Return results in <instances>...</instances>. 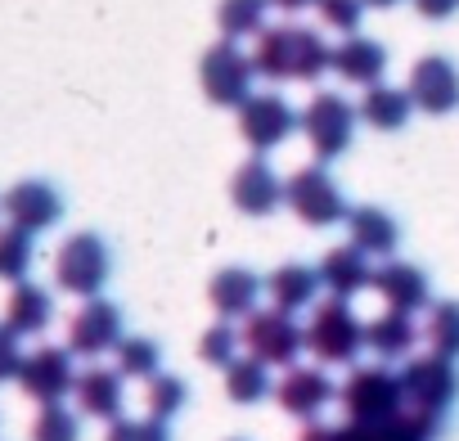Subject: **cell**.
<instances>
[{
  "instance_id": "obj_1",
  "label": "cell",
  "mask_w": 459,
  "mask_h": 441,
  "mask_svg": "<svg viewBox=\"0 0 459 441\" xmlns=\"http://www.w3.org/2000/svg\"><path fill=\"white\" fill-rule=\"evenodd\" d=\"M253 68L266 82H320L333 68V46L302 23H280L257 37Z\"/></svg>"
},
{
  "instance_id": "obj_2",
  "label": "cell",
  "mask_w": 459,
  "mask_h": 441,
  "mask_svg": "<svg viewBox=\"0 0 459 441\" xmlns=\"http://www.w3.org/2000/svg\"><path fill=\"white\" fill-rule=\"evenodd\" d=\"M338 405L347 410V423H360V428L387 423L405 410L401 374H392L387 365H351L347 383L338 387Z\"/></svg>"
},
{
  "instance_id": "obj_3",
  "label": "cell",
  "mask_w": 459,
  "mask_h": 441,
  "mask_svg": "<svg viewBox=\"0 0 459 441\" xmlns=\"http://www.w3.org/2000/svg\"><path fill=\"white\" fill-rule=\"evenodd\" d=\"M108 275H113V253H108V244L100 235L82 230V235H68L59 244V253H55V284L64 293L91 302V298L104 293Z\"/></svg>"
},
{
  "instance_id": "obj_4",
  "label": "cell",
  "mask_w": 459,
  "mask_h": 441,
  "mask_svg": "<svg viewBox=\"0 0 459 441\" xmlns=\"http://www.w3.org/2000/svg\"><path fill=\"white\" fill-rule=\"evenodd\" d=\"M307 351L320 365H356V356L365 351V324L356 320V311L347 307V298H329V302H320L311 311Z\"/></svg>"
},
{
  "instance_id": "obj_5",
  "label": "cell",
  "mask_w": 459,
  "mask_h": 441,
  "mask_svg": "<svg viewBox=\"0 0 459 441\" xmlns=\"http://www.w3.org/2000/svg\"><path fill=\"white\" fill-rule=\"evenodd\" d=\"M253 55L239 50V41H216L203 64H198V82H203V95L216 104V108H244L253 99Z\"/></svg>"
},
{
  "instance_id": "obj_6",
  "label": "cell",
  "mask_w": 459,
  "mask_h": 441,
  "mask_svg": "<svg viewBox=\"0 0 459 441\" xmlns=\"http://www.w3.org/2000/svg\"><path fill=\"white\" fill-rule=\"evenodd\" d=\"M401 392H405L410 410L446 419L455 410V401H459V369H455V360H446L437 351L410 356L405 369H401Z\"/></svg>"
},
{
  "instance_id": "obj_7",
  "label": "cell",
  "mask_w": 459,
  "mask_h": 441,
  "mask_svg": "<svg viewBox=\"0 0 459 441\" xmlns=\"http://www.w3.org/2000/svg\"><path fill=\"white\" fill-rule=\"evenodd\" d=\"M284 203L298 212L302 226H316V230H329L338 220H347V198L342 189L333 185V176L325 167H302L284 180Z\"/></svg>"
},
{
  "instance_id": "obj_8",
  "label": "cell",
  "mask_w": 459,
  "mask_h": 441,
  "mask_svg": "<svg viewBox=\"0 0 459 441\" xmlns=\"http://www.w3.org/2000/svg\"><path fill=\"white\" fill-rule=\"evenodd\" d=\"M239 338H244V351L248 356H257L262 365H280V369H289V365H298V356L307 351V329H298L293 324V316L289 311H253L248 320H244V329H239Z\"/></svg>"
},
{
  "instance_id": "obj_9",
  "label": "cell",
  "mask_w": 459,
  "mask_h": 441,
  "mask_svg": "<svg viewBox=\"0 0 459 441\" xmlns=\"http://www.w3.org/2000/svg\"><path fill=\"white\" fill-rule=\"evenodd\" d=\"M302 135L311 140L316 158L320 162H333L351 149V135H356V108L338 95V91H320L307 113H302Z\"/></svg>"
},
{
  "instance_id": "obj_10",
  "label": "cell",
  "mask_w": 459,
  "mask_h": 441,
  "mask_svg": "<svg viewBox=\"0 0 459 441\" xmlns=\"http://www.w3.org/2000/svg\"><path fill=\"white\" fill-rule=\"evenodd\" d=\"M293 131H302V113L284 99V95H253L244 108H239V135L257 149V153H271L280 149Z\"/></svg>"
},
{
  "instance_id": "obj_11",
  "label": "cell",
  "mask_w": 459,
  "mask_h": 441,
  "mask_svg": "<svg viewBox=\"0 0 459 441\" xmlns=\"http://www.w3.org/2000/svg\"><path fill=\"white\" fill-rule=\"evenodd\" d=\"M19 387L41 401V405H55L64 401L68 392H77V365H73V351L68 347H37L23 356V369H19Z\"/></svg>"
},
{
  "instance_id": "obj_12",
  "label": "cell",
  "mask_w": 459,
  "mask_h": 441,
  "mask_svg": "<svg viewBox=\"0 0 459 441\" xmlns=\"http://www.w3.org/2000/svg\"><path fill=\"white\" fill-rule=\"evenodd\" d=\"M0 212L10 216V226L28 230V235H41L50 226H59L64 216V198L50 180H19L5 189V198H0Z\"/></svg>"
},
{
  "instance_id": "obj_13",
  "label": "cell",
  "mask_w": 459,
  "mask_h": 441,
  "mask_svg": "<svg viewBox=\"0 0 459 441\" xmlns=\"http://www.w3.org/2000/svg\"><path fill=\"white\" fill-rule=\"evenodd\" d=\"M122 338H126L122 333V311L113 302H104V298H91L73 316V324H68V351L73 356H86V360H95L104 351H117Z\"/></svg>"
},
{
  "instance_id": "obj_14",
  "label": "cell",
  "mask_w": 459,
  "mask_h": 441,
  "mask_svg": "<svg viewBox=\"0 0 459 441\" xmlns=\"http://www.w3.org/2000/svg\"><path fill=\"white\" fill-rule=\"evenodd\" d=\"M410 99L414 108L432 113V117H446L459 108V68L446 59V55H423L410 73Z\"/></svg>"
},
{
  "instance_id": "obj_15",
  "label": "cell",
  "mask_w": 459,
  "mask_h": 441,
  "mask_svg": "<svg viewBox=\"0 0 459 441\" xmlns=\"http://www.w3.org/2000/svg\"><path fill=\"white\" fill-rule=\"evenodd\" d=\"M275 401H280L284 414L311 423L329 401H338V387H333V378H329L325 369H316V365H289L284 378L275 383Z\"/></svg>"
},
{
  "instance_id": "obj_16",
  "label": "cell",
  "mask_w": 459,
  "mask_h": 441,
  "mask_svg": "<svg viewBox=\"0 0 459 441\" xmlns=\"http://www.w3.org/2000/svg\"><path fill=\"white\" fill-rule=\"evenodd\" d=\"M369 289L387 302V311L414 316V311H428L432 307V284L410 262H383V266H374V284Z\"/></svg>"
},
{
  "instance_id": "obj_17",
  "label": "cell",
  "mask_w": 459,
  "mask_h": 441,
  "mask_svg": "<svg viewBox=\"0 0 459 441\" xmlns=\"http://www.w3.org/2000/svg\"><path fill=\"white\" fill-rule=\"evenodd\" d=\"M230 198H235V207L248 212V216H271L284 203V180L275 176V167L266 158H248L235 171V180H230Z\"/></svg>"
},
{
  "instance_id": "obj_18",
  "label": "cell",
  "mask_w": 459,
  "mask_h": 441,
  "mask_svg": "<svg viewBox=\"0 0 459 441\" xmlns=\"http://www.w3.org/2000/svg\"><path fill=\"white\" fill-rule=\"evenodd\" d=\"M262 293H266V284L253 271H244V266H225L207 284V302H212V311L221 320H248L257 311Z\"/></svg>"
},
{
  "instance_id": "obj_19",
  "label": "cell",
  "mask_w": 459,
  "mask_h": 441,
  "mask_svg": "<svg viewBox=\"0 0 459 441\" xmlns=\"http://www.w3.org/2000/svg\"><path fill=\"white\" fill-rule=\"evenodd\" d=\"M333 73L351 86H378L383 73H387V50L374 41V37H347L342 46H333Z\"/></svg>"
},
{
  "instance_id": "obj_20",
  "label": "cell",
  "mask_w": 459,
  "mask_h": 441,
  "mask_svg": "<svg viewBox=\"0 0 459 441\" xmlns=\"http://www.w3.org/2000/svg\"><path fill=\"white\" fill-rule=\"evenodd\" d=\"M122 374L117 369H104V365H91L86 374H77V410L91 414V419H122V405H126V392H122Z\"/></svg>"
},
{
  "instance_id": "obj_21",
  "label": "cell",
  "mask_w": 459,
  "mask_h": 441,
  "mask_svg": "<svg viewBox=\"0 0 459 441\" xmlns=\"http://www.w3.org/2000/svg\"><path fill=\"white\" fill-rule=\"evenodd\" d=\"M320 284H325L333 298H356L360 289H369V284H374L369 253H360L356 244L329 248V253H325V262H320Z\"/></svg>"
},
{
  "instance_id": "obj_22",
  "label": "cell",
  "mask_w": 459,
  "mask_h": 441,
  "mask_svg": "<svg viewBox=\"0 0 459 441\" xmlns=\"http://www.w3.org/2000/svg\"><path fill=\"white\" fill-rule=\"evenodd\" d=\"M50 320H55V298H50L41 284L23 280V284L10 289V298H5V324H10L19 338H37V333H46Z\"/></svg>"
},
{
  "instance_id": "obj_23",
  "label": "cell",
  "mask_w": 459,
  "mask_h": 441,
  "mask_svg": "<svg viewBox=\"0 0 459 441\" xmlns=\"http://www.w3.org/2000/svg\"><path fill=\"white\" fill-rule=\"evenodd\" d=\"M419 338H423V329H419L414 316H405V311H383L378 320L365 324V347H369L378 360H405Z\"/></svg>"
},
{
  "instance_id": "obj_24",
  "label": "cell",
  "mask_w": 459,
  "mask_h": 441,
  "mask_svg": "<svg viewBox=\"0 0 459 441\" xmlns=\"http://www.w3.org/2000/svg\"><path fill=\"white\" fill-rule=\"evenodd\" d=\"M347 235L360 253L369 257H392L401 244V226L383 212V207H351L347 212Z\"/></svg>"
},
{
  "instance_id": "obj_25",
  "label": "cell",
  "mask_w": 459,
  "mask_h": 441,
  "mask_svg": "<svg viewBox=\"0 0 459 441\" xmlns=\"http://www.w3.org/2000/svg\"><path fill=\"white\" fill-rule=\"evenodd\" d=\"M266 293H271L275 311H289V316L293 311H307L316 302V293H320V271H311L302 262H289V266H280L266 280Z\"/></svg>"
},
{
  "instance_id": "obj_26",
  "label": "cell",
  "mask_w": 459,
  "mask_h": 441,
  "mask_svg": "<svg viewBox=\"0 0 459 441\" xmlns=\"http://www.w3.org/2000/svg\"><path fill=\"white\" fill-rule=\"evenodd\" d=\"M410 113H414V99H410V91H401V86H369L365 91V99H360V122H369L374 131H401L405 122H410Z\"/></svg>"
},
{
  "instance_id": "obj_27",
  "label": "cell",
  "mask_w": 459,
  "mask_h": 441,
  "mask_svg": "<svg viewBox=\"0 0 459 441\" xmlns=\"http://www.w3.org/2000/svg\"><path fill=\"white\" fill-rule=\"evenodd\" d=\"M225 392L235 405H257L266 396H275V378H271V365H262L257 356H239L235 365L225 369Z\"/></svg>"
},
{
  "instance_id": "obj_28",
  "label": "cell",
  "mask_w": 459,
  "mask_h": 441,
  "mask_svg": "<svg viewBox=\"0 0 459 441\" xmlns=\"http://www.w3.org/2000/svg\"><path fill=\"white\" fill-rule=\"evenodd\" d=\"M356 428H360V423H356ZM441 428H446V419H437V414H423V410H410V405H405L396 419L365 428V437H369V441H437V437H441Z\"/></svg>"
},
{
  "instance_id": "obj_29",
  "label": "cell",
  "mask_w": 459,
  "mask_h": 441,
  "mask_svg": "<svg viewBox=\"0 0 459 441\" xmlns=\"http://www.w3.org/2000/svg\"><path fill=\"white\" fill-rule=\"evenodd\" d=\"M266 10L271 0H221L216 23L225 41H239V37H262L266 32Z\"/></svg>"
},
{
  "instance_id": "obj_30",
  "label": "cell",
  "mask_w": 459,
  "mask_h": 441,
  "mask_svg": "<svg viewBox=\"0 0 459 441\" xmlns=\"http://www.w3.org/2000/svg\"><path fill=\"white\" fill-rule=\"evenodd\" d=\"M423 342L428 351L459 360V302H432L428 320H423Z\"/></svg>"
},
{
  "instance_id": "obj_31",
  "label": "cell",
  "mask_w": 459,
  "mask_h": 441,
  "mask_svg": "<svg viewBox=\"0 0 459 441\" xmlns=\"http://www.w3.org/2000/svg\"><path fill=\"white\" fill-rule=\"evenodd\" d=\"M37 235L19 230V226H5L0 230V280H10V284H23L28 271H32V257H37Z\"/></svg>"
},
{
  "instance_id": "obj_32",
  "label": "cell",
  "mask_w": 459,
  "mask_h": 441,
  "mask_svg": "<svg viewBox=\"0 0 459 441\" xmlns=\"http://www.w3.org/2000/svg\"><path fill=\"white\" fill-rule=\"evenodd\" d=\"M117 374L122 378H158L162 374V347L153 338H122L117 342Z\"/></svg>"
},
{
  "instance_id": "obj_33",
  "label": "cell",
  "mask_w": 459,
  "mask_h": 441,
  "mask_svg": "<svg viewBox=\"0 0 459 441\" xmlns=\"http://www.w3.org/2000/svg\"><path fill=\"white\" fill-rule=\"evenodd\" d=\"M144 401H149V419L171 423L189 405V383L176 378V374H158V378H149V396Z\"/></svg>"
},
{
  "instance_id": "obj_34",
  "label": "cell",
  "mask_w": 459,
  "mask_h": 441,
  "mask_svg": "<svg viewBox=\"0 0 459 441\" xmlns=\"http://www.w3.org/2000/svg\"><path fill=\"white\" fill-rule=\"evenodd\" d=\"M239 351H244V338H239V329L230 324V320L212 324V329L203 333V342H198V360H203V365H221V369L235 365Z\"/></svg>"
},
{
  "instance_id": "obj_35",
  "label": "cell",
  "mask_w": 459,
  "mask_h": 441,
  "mask_svg": "<svg viewBox=\"0 0 459 441\" xmlns=\"http://www.w3.org/2000/svg\"><path fill=\"white\" fill-rule=\"evenodd\" d=\"M32 441H82V419L77 410H68L64 401L41 405L37 423H32Z\"/></svg>"
},
{
  "instance_id": "obj_36",
  "label": "cell",
  "mask_w": 459,
  "mask_h": 441,
  "mask_svg": "<svg viewBox=\"0 0 459 441\" xmlns=\"http://www.w3.org/2000/svg\"><path fill=\"white\" fill-rule=\"evenodd\" d=\"M316 10H320V23L342 32V37H356L360 19H365V0H316Z\"/></svg>"
},
{
  "instance_id": "obj_37",
  "label": "cell",
  "mask_w": 459,
  "mask_h": 441,
  "mask_svg": "<svg viewBox=\"0 0 459 441\" xmlns=\"http://www.w3.org/2000/svg\"><path fill=\"white\" fill-rule=\"evenodd\" d=\"M104 441H171V428L162 419H113Z\"/></svg>"
},
{
  "instance_id": "obj_38",
  "label": "cell",
  "mask_w": 459,
  "mask_h": 441,
  "mask_svg": "<svg viewBox=\"0 0 459 441\" xmlns=\"http://www.w3.org/2000/svg\"><path fill=\"white\" fill-rule=\"evenodd\" d=\"M19 369H23V347H19V333L0 320V383H10V378H19Z\"/></svg>"
},
{
  "instance_id": "obj_39",
  "label": "cell",
  "mask_w": 459,
  "mask_h": 441,
  "mask_svg": "<svg viewBox=\"0 0 459 441\" xmlns=\"http://www.w3.org/2000/svg\"><path fill=\"white\" fill-rule=\"evenodd\" d=\"M298 441H369V437H365V428H356V423H342V428H325V423H307Z\"/></svg>"
},
{
  "instance_id": "obj_40",
  "label": "cell",
  "mask_w": 459,
  "mask_h": 441,
  "mask_svg": "<svg viewBox=\"0 0 459 441\" xmlns=\"http://www.w3.org/2000/svg\"><path fill=\"white\" fill-rule=\"evenodd\" d=\"M414 10H419L423 19H450V14L459 10V0H414Z\"/></svg>"
},
{
  "instance_id": "obj_41",
  "label": "cell",
  "mask_w": 459,
  "mask_h": 441,
  "mask_svg": "<svg viewBox=\"0 0 459 441\" xmlns=\"http://www.w3.org/2000/svg\"><path fill=\"white\" fill-rule=\"evenodd\" d=\"M271 5H280V10H289V14H298V10H307V5H316V0H271Z\"/></svg>"
},
{
  "instance_id": "obj_42",
  "label": "cell",
  "mask_w": 459,
  "mask_h": 441,
  "mask_svg": "<svg viewBox=\"0 0 459 441\" xmlns=\"http://www.w3.org/2000/svg\"><path fill=\"white\" fill-rule=\"evenodd\" d=\"M369 10H392V5H401V0H365Z\"/></svg>"
},
{
  "instance_id": "obj_43",
  "label": "cell",
  "mask_w": 459,
  "mask_h": 441,
  "mask_svg": "<svg viewBox=\"0 0 459 441\" xmlns=\"http://www.w3.org/2000/svg\"><path fill=\"white\" fill-rule=\"evenodd\" d=\"M235 441H239V437H235Z\"/></svg>"
}]
</instances>
